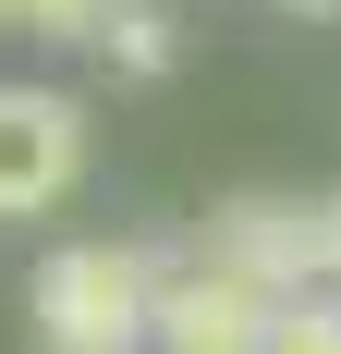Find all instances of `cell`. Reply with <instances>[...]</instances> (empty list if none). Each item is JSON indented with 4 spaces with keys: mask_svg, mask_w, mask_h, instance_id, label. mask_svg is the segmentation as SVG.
<instances>
[{
    "mask_svg": "<svg viewBox=\"0 0 341 354\" xmlns=\"http://www.w3.org/2000/svg\"><path fill=\"white\" fill-rule=\"evenodd\" d=\"M135 0H12L0 25H25V37H73V49H110V25H122Z\"/></svg>",
    "mask_w": 341,
    "mask_h": 354,
    "instance_id": "cell-6",
    "label": "cell"
},
{
    "mask_svg": "<svg viewBox=\"0 0 341 354\" xmlns=\"http://www.w3.org/2000/svg\"><path fill=\"white\" fill-rule=\"evenodd\" d=\"M37 342L49 354H146V318H159V257L146 245H61L37 257Z\"/></svg>",
    "mask_w": 341,
    "mask_h": 354,
    "instance_id": "cell-1",
    "label": "cell"
},
{
    "mask_svg": "<svg viewBox=\"0 0 341 354\" xmlns=\"http://www.w3.org/2000/svg\"><path fill=\"white\" fill-rule=\"evenodd\" d=\"M293 12H341V0H293Z\"/></svg>",
    "mask_w": 341,
    "mask_h": 354,
    "instance_id": "cell-9",
    "label": "cell"
},
{
    "mask_svg": "<svg viewBox=\"0 0 341 354\" xmlns=\"http://www.w3.org/2000/svg\"><path fill=\"white\" fill-rule=\"evenodd\" d=\"M110 62H122V73H159L170 62V12H159V0H135V12L110 25Z\"/></svg>",
    "mask_w": 341,
    "mask_h": 354,
    "instance_id": "cell-7",
    "label": "cell"
},
{
    "mask_svg": "<svg viewBox=\"0 0 341 354\" xmlns=\"http://www.w3.org/2000/svg\"><path fill=\"white\" fill-rule=\"evenodd\" d=\"M317 208H329V281H341V196H317Z\"/></svg>",
    "mask_w": 341,
    "mask_h": 354,
    "instance_id": "cell-8",
    "label": "cell"
},
{
    "mask_svg": "<svg viewBox=\"0 0 341 354\" xmlns=\"http://www.w3.org/2000/svg\"><path fill=\"white\" fill-rule=\"evenodd\" d=\"M86 171V110L61 86H0V220L61 208Z\"/></svg>",
    "mask_w": 341,
    "mask_h": 354,
    "instance_id": "cell-3",
    "label": "cell"
},
{
    "mask_svg": "<svg viewBox=\"0 0 341 354\" xmlns=\"http://www.w3.org/2000/svg\"><path fill=\"white\" fill-rule=\"evenodd\" d=\"M207 269H232L280 306V293H317L329 281V208L305 196H232V208L207 220Z\"/></svg>",
    "mask_w": 341,
    "mask_h": 354,
    "instance_id": "cell-2",
    "label": "cell"
},
{
    "mask_svg": "<svg viewBox=\"0 0 341 354\" xmlns=\"http://www.w3.org/2000/svg\"><path fill=\"white\" fill-rule=\"evenodd\" d=\"M256 354H341V293H329V281H317V293H280Z\"/></svg>",
    "mask_w": 341,
    "mask_h": 354,
    "instance_id": "cell-5",
    "label": "cell"
},
{
    "mask_svg": "<svg viewBox=\"0 0 341 354\" xmlns=\"http://www.w3.org/2000/svg\"><path fill=\"white\" fill-rule=\"evenodd\" d=\"M0 12H12V0H0Z\"/></svg>",
    "mask_w": 341,
    "mask_h": 354,
    "instance_id": "cell-10",
    "label": "cell"
},
{
    "mask_svg": "<svg viewBox=\"0 0 341 354\" xmlns=\"http://www.w3.org/2000/svg\"><path fill=\"white\" fill-rule=\"evenodd\" d=\"M256 342H269V293H256V281L207 269V257L159 269V318H146V354H256Z\"/></svg>",
    "mask_w": 341,
    "mask_h": 354,
    "instance_id": "cell-4",
    "label": "cell"
}]
</instances>
